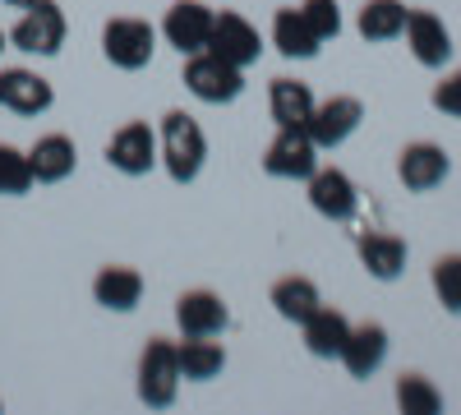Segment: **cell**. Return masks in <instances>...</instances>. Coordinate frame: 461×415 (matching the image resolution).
Segmentation results:
<instances>
[{
  "mask_svg": "<svg viewBox=\"0 0 461 415\" xmlns=\"http://www.w3.org/2000/svg\"><path fill=\"white\" fill-rule=\"evenodd\" d=\"M212 10L199 5V0H176L162 19V37L180 51V56H194V51H208V37H212Z\"/></svg>",
  "mask_w": 461,
  "mask_h": 415,
  "instance_id": "8",
  "label": "cell"
},
{
  "mask_svg": "<svg viewBox=\"0 0 461 415\" xmlns=\"http://www.w3.org/2000/svg\"><path fill=\"white\" fill-rule=\"evenodd\" d=\"M447 171H452V162H447V153H443L438 143H411L406 153H402V162H397L402 185H406V190H415V194H425V190H434V185H443Z\"/></svg>",
  "mask_w": 461,
  "mask_h": 415,
  "instance_id": "15",
  "label": "cell"
},
{
  "mask_svg": "<svg viewBox=\"0 0 461 415\" xmlns=\"http://www.w3.org/2000/svg\"><path fill=\"white\" fill-rule=\"evenodd\" d=\"M176 323H180L185 337H217L230 323V314L221 305V295H212V291H185L176 300Z\"/></svg>",
  "mask_w": 461,
  "mask_h": 415,
  "instance_id": "16",
  "label": "cell"
},
{
  "mask_svg": "<svg viewBox=\"0 0 461 415\" xmlns=\"http://www.w3.org/2000/svg\"><path fill=\"white\" fill-rule=\"evenodd\" d=\"M180 392V360H176V342L152 337L139 356V397L152 410H167Z\"/></svg>",
  "mask_w": 461,
  "mask_h": 415,
  "instance_id": "2",
  "label": "cell"
},
{
  "mask_svg": "<svg viewBox=\"0 0 461 415\" xmlns=\"http://www.w3.org/2000/svg\"><path fill=\"white\" fill-rule=\"evenodd\" d=\"M93 300H97L102 310L130 314L139 300H143V277L134 268H125V263H111V268H102L93 277Z\"/></svg>",
  "mask_w": 461,
  "mask_h": 415,
  "instance_id": "18",
  "label": "cell"
},
{
  "mask_svg": "<svg viewBox=\"0 0 461 415\" xmlns=\"http://www.w3.org/2000/svg\"><path fill=\"white\" fill-rule=\"evenodd\" d=\"M273 47L282 51V56H291V60H310V56H319V32L310 28V19H304L295 5H286V10H277L273 14Z\"/></svg>",
  "mask_w": 461,
  "mask_h": 415,
  "instance_id": "22",
  "label": "cell"
},
{
  "mask_svg": "<svg viewBox=\"0 0 461 415\" xmlns=\"http://www.w3.org/2000/svg\"><path fill=\"white\" fill-rule=\"evenodd\" d=\"M5 42H10V37H5V32H0V51H5Z\"/></svg>",
  "mask_w": 461,
  "mask_h": 415,
  "instance_id": "32",
  "label": "cell"
},
{
  "mask_svg": "<svg viewBox=\"0 0 461 415\" xmlns=\"http://www.w3.org/2000/svg\"><path fill=\"white\" fill-rule=\"evenodd\" d=\"M56 93L42 74L32 69H0V106L14 111V116H42L51 111Z\"/></svg>",
  "mask_w": 461,
  "mask_h": 415,
  "instance_id": "11",
  "label": "cell"
},
{
  "mask_svg": "<svg viewBox=\"0 0 461 415\" xmlns=\"http://www.w3.org/2000/svg\"><path fill=\"white\" fill-rule=\"evenodd\" d=\"M158 158L167 162V176L176 185L194 180L203 171V158H208V139H203L199 121L185 116V111H167V116H162V134H158Z\"/></svg>",
  "mask_w": 461,
  "mask_h": 415,
  "instance_id": "1",
  "label": "cell"
},
{
  "mask_svg": "<svg viewBox=\"0 0 461 415\" xmlns=\"http://www.w3.org/2000/svg\"><path fill=\"white\" fill-rule=\"evenodd\" d=\"M152 47H158V32L143 19H111L102 28V51L115 69H143L152 60Z\"/></svg>",
  "mask_w": 461,
  "mask_h": 415,
  "instance_id": "6",
  "label": "cell"
},
{
  "mask_svg": "<svg viewBox=\"0 0 461 415\" xmlns=\"http://www.w3.org/2000/svg\"><path fill=\"white\" fill-rule=\"evenodd\" d=\"M185 88L194 93L199 102L221 106V102H236L240 97L245 79H240V65H230V60H221L212 51H194V56L185 60Z\"/></svg>",
  "mask_w": 461,
  "mask_h": 415,
  "instance_id": "3",
  "label": "cell"
},
{
  "mask_svg": "<svg viewBox=\"0 0 461 415\" xmlns=\"http://www.w3.org/2000/svg\"><path fill=\"white\" fill-rule=\"evenodd\" d=\"M208 51L245 69V65H254V60H258L263 42H258V28H254L245 14H230V10H226V14H217V19H212Z\"/></svg>",
  "mask_w": 461,
  "mask_h": 415,
  "instance_id": "9",
  "label": "cell"
},
{
  "mask_svg": "<svg viewBox=\"0 0 461 415\" xmlns=\"http://www.w3.org/2000/svg\"><path fill=\"white\" fill-rule=\"evenodd\" d=\"M28 190H32L28 153H19L14 143H0V194H28Z\"/></svg>",
  "mask_w": 461,
  "mask_h": 415,
  "instance_id": "27",
  "label": "cell"
},
{
  "mask_svg": "<svg viewBox=\"0 0 461 415\" xmlns=\"http://www.w3.org/2000/svg\"><path fill=\"white\" fill-rule=\"evenodd\" d=\"M337 360L346 365V374H351V379H369V374L388 360V328H383V323H360V328H351V337H346V347H341Z\"/></svg>",
  "mask_w": 461,
  "mask_h": 415,
  "instance_id": "14",
  "label": "cell"
},
{
  "mask_svg": "<svg viewBox=\"0 0 461 415\" xmlns=\"http://www.w3.org/2000/svg\"><path fill=\"white\" fill-rule=\"evenodd\" d=\"M434 106L443 111V116H461V69H452L447 79L434 88Z\"/></svg>",
  "mask_w": 461,
  "mask_h": 415,
  "instance_id": "30",
  "label": "cell"
},
{
  "mask_svg": "<svg viewBox=\"0 0 461 415\" xmlns=\"http://www.w3.org/2000/svg\"><path fill=\"white\" fill-rule=\"evenodd\" d=\"M319 305H323V300H319V286H314L310 277H282V282L273 286V310H277L286 323H304Z\"/></svg>",
  "mask_w": 461,
  "mask_h": 415,
  "instance_id": "24",
  "label": "cell"
},
{
  "mask_svg": "<svg viewBox=\"0 0 461 415\" xmlns=\"http://www.w3.org/2000/svg\"><path fill=\"white\" fill-rule=\"evenodd\" d=\"M106 162L121 176H148L152 167H158V134H152L143 121L121 125L106 143Z\"/></svg>",
  "mask_w": 461,
  "mask_h": 415,
  "instance_id": "7",
  "label": "cell"
},
{
  "mask_svg": "<svg viewBox=\"0 0 461 415\" xmlns=\"http://www.w3.org/2000/svg\"><path fill=\"white\" fill-rule=\"evenodd\" d=\"M300 14L310 19V28L319 32V42H328V37L341 32V10H337V0H304Z\"/></svg>",
  "mask_w": 461,
  "mask_h": 415,
  "instance_id": "29",
  "label": "cell"
},
{
  "mask_svg": "<svg viewBox=\"0 0 461 415\" xmlns=\"http://www.w3.org/2000/svg\"><path fill=\"white\" fill-rule=\"evenodd\" d=\"M300 328H304V347H310V356H319V360H337L341 347H346V337H351L346 314L341 310H328V305H319Z\"/></svg>",
  "mask_w": 461,
  "mask_h": 415,
  "instance_id": "20",
  "label": "cell"
},
{
  "mask_svg": "<svg viewBox=\"0 0 461 415\" xmlns=\"http://www.w3.org/2000/svg\"><path fill=\"white\" fill-rule=\"evenodd\" d=\"M65 14L60 5H51V0H37V5L23 10V19L10 28V42L28 56H56L65 47Z\"/></svg>",
  "mask_w": 461,
  "mask_h": 415,
  "instance_id": "4",
  "label": "cell"
},
{
  "mask_svg": "<svg viewBox=\"0 0 461 415\" xmlns=\"http://www.w3.org/2000/svg\"><path fill=\"white\" fill-rule=\"evenodd\" d=\"M397 406L406 415H438L443 397H438V388L425 379V374H402L397 379Z\"/></svg>",
  "mask_w": 461,
  "mask_h": 415,
  "instance_id": "26",
  "label": "cell"
},
{
  "mask_svg": "<svg viewBox=\"0 0 461 415\" xmlns=\"http://www.w3.org/2000/svg\"><path fill=\"white\" fill-rule=\"evenodd\" d=\"M267 106H273V121L282 130H304L314 116V93L310 84L300 79H273V88H267Z\"/></svg>",
  "mask_w": 461,
  "mask_h": 415,
  "instance_id": "21",
  "label": "cell"
},
{
  "mask_svg": "<svg viewBox=\"0 0 461 415\" xmlns=\"http://www.w3.org/2000/svg\"><path fill=\"white\" fill-rule=\"evenodd\" d=\"M406 28V5L402 0H365L360 10V37L365 42H393Z\"/></svg>",
  "mask_w": 461,
  "mask_h": 415,
  "instance_id": "25",
  "label": "cell"
},
{
  "mask_svg": "<svg viewBox=\"0 0 461 415\" xmlns=\"http://www.w3.org/2000/svg\"><path fill=\"white\" fill-rule=\"evenodd\" d=\"M310 203H314L319 217H328V221H346V217L356 212L360 194H356V185H351V176H346V171L323 167V171L310 176Z\"/></svg>",
  "mask_w": 461,
  "mask_h": 415,
  "instance_id": "13",
  "label": "cell"
},
{
  "mask_svg": "<svg viewBox=\"0 0 461 415\" xmlns=\"http://www.w3.org/2000/svg\"><path fill=\"white\" fill-rule=\"evenodd\" d=\"M434 291L447 314H461V254H443L434 263Z\"/></svg>",
  "mask_w": 461,
  "mask_h": 415,
  "instance_id": "28",
  "label": "cell"
},
{
  "mask_svg": "<svg viewBox=\"0 0 461 415\" xmlns=\"http://www.w3.org/2000/svg\"><path fill=\"white\" fill-rule=\"evenodd\" d=\"M360 249V263H365V273L378 277V282H397L402 268H406V240L388 236V231H365L356 240Z\"/></svg>",
  "mask_w": 461,
  "mask_h": 415,
  "instance_id": "19",
  "label": "cell"
},
{
  "mask_svg": "<svg viewBox=\"0 0 461 415\" xmlns=\"http://www.w3.org/2000/svg\"><path fill=\"white\" fill-rule=\"evenodd\" d=\"M406 42H411V56L420 60V65H429V69H438V65H447V56H452V32L443 28V19L438 14H429V10H406Z\"/></svg>",
  "mask_w": 461,
  "mask_h": 415,
  "instance_id": "12",
  "label": "cell"
},
{
  "mask_svg": "<svg viewBox=\"0 0 461 415\" xmlns=\"http://www.w3.org/2000/svg\"><path fill=\"white\" fill-rule=\"evenodd\" d=\"M360 121H365V106L356 97H328V102H314V116L304 130H310L319 148H337L360 130Z\"/></svg>",
  "mask_w": 461,
  "mask_h": 415,
  "instance_id": "10",
  "label": "cell"
},
{
  "mask_svg": "<svg viewBox=\"0 0 461 415\" xmlns=\"http://www.w3.org/2000/svg\"><path fill=\"white\" fill-rule=\"evenodd\" d=\"M176 360H180V379L208 383V379H217V374H221L226 351L217 342H208V337H185V342H176Z\"/></svg>",
  "mask_w": 461,
  "mask_h": 415,
  "instance_id": "23",
  "label": "cell"
},
{
  "mask_svg": "<svg viewBox=\"0 0 461 415\" xmlns=\"http://www.w3.org/2000/svg\"><path fill=\"white\" fill-rule=\"evenodd\" d=\"M5 5H14V10H28V5H37V0H5Z\"/></svg>",
  "mask_w": 461,
  "mask_h": 415,
  "instance_id": "31",
  "label": "cell"
},
{
  "mask_svg": "<svg viewBox=\"0 0 461 415\" xmlns=\"http://www.w3.org/2000/svg\"><path fill=\"white\" fill-rule=\"evenodd\" d=\"M263 171L277 180H310L319 171V143L310 130H282L263 153Z\"/></svg>",
  "mask_w": 461,
  "mask_h": 415,
  "instance_id": "5",
  "label": "cell"
},
{
  "mask_svg": "<svg viewBox=\"0 0 461 415\" xmlns=\"http://www.w3.org/2000/svg\"><path fill=\"white\" fill-rule=\"evenodd\" d=\"M74 162H79V153H74V139L69 134H42V139L28 148L32 180H42V185H60L65 176H74Z\"/></svg>",
  "mask_w": 461,
  "mask_h": 415,
  "instance_id": "17",
  "label": "cell"
}]
</instances>
